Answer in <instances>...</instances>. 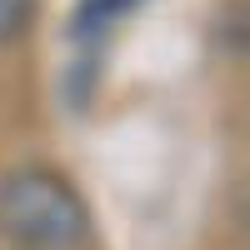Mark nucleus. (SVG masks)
<instances>
[{
	"label": "nucleus",
	"instance_id": "3",
	"mask_svg": "<svg viewBox=\"0 0 250 250\" xmlns=\"http://www.w3.org/2000/svg\"><path fill=\"white\" fill-rule=\"evenodd\" d=\"M30 20H35V0H0V45L25 35Z\"/></svg>",
	"mask_w": 250,
	"mask_h": 250
},
{
	"label": "nucleus",
	"instance_id": "1",
	"mask_svg": "<svg viewBox=\"0 0 250 250\" xmlns=\"http://www.w3.org/2000/svg\"><path fill=\"white\" fill-rule=\"evenodd\" d=\"M0 225L25 245L65 250L85 240L90 215L85 200L70 190V180H60L55 170H15L0 185Z\"/></svg>",
	"mask_w": 250,
	"mask_h": 250
},
{
	"label": "nucleus",
	"instance_id": "2",
	"mask_svg": "<svg viewBox=\"0 0 250 250\" xmlns=\"http://www.w3.org/2000/svg\"><path fill=\"white\" fill-rule=\"evenodd\" d=\"M140 0H80L75 5V20H70V35L75 40H100L120 15H130Z\"/></svg>",
	"mask_w": 250,
	"mask_h": 250
}]
</instances>
